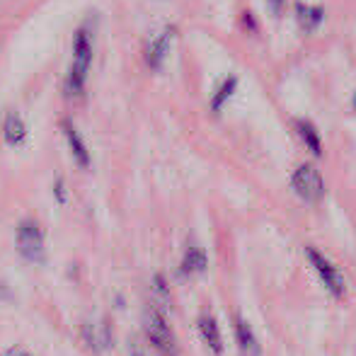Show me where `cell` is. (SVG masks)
Instances as JSON below:
<instances>
[{
  "mask_svg": "<svg viewBox=\"0 0 356 356\" xmlns=\"http://www.w3.org/2000/svg\"><path fill=\"white\" fill-rule=\"evenodd\" d=\"M207 264H209L207 252H204L202 248H189L187 252H184V259L177 269V277L187 279V277H192V274H202V272H207Z\"/></svg>",
  "mask_w": 356,
  "mask_h": 356,
  "instance_id": "obj_10",
  "label": "cell"
},
{
  "mask_svg": "<svg viewBox=\"0 0 356 356\" xmlns=\"http://www.w3.org/2000/svg\"><path fill=\"white\" fill-rule=\"evenodd\" d=\"M153 291H155V296H158V300H163V305L170 303V289H168V282H165L163 274H155Z\"/></svg>",
  "mask_w": 356,
  "mask_h": 356,
  "instance_id": "obj_16",
  "label": "cell"
},
{
  "mask_svg": "<svg viewBox=\"0 0 356 356\" xmlns=\"http://www.w3.org/2000/svg\"><path fill=\"white\" fill-rule=\"evenodd\" d=\"M5 356H32V354H27L24 349H17V347H15V349H10V352L5 354Z\"/></svg>",
  "mask_w": 356,
  "mask_h": 356,
  "instance_id": "obj_19",
  "label": "cell"
},
{
  "mask_svg": "<svg viewBox=\"0 0 356 356\" xmlns=\"http://www.w3.org/2000/svg\"><path fill=\"white\" fill-rule=\"evenodd\" d=\"M233 327H235V339H238V347L245 356H262V347H259L257 337H254L252 327L248 325L245 318H233Z\"/></svg>",
  "mask_w": 356,
  "mask_h": 356,
  "instance_id": "obj_8",
  "label": "cell"
},
{
  "mask_svg": "<svg viewBox=\"0 0 356 356\" xmlns=\"http://www.w3.org/2000/svg\"><path fill=\"white\" fill-rule=\"evenodd\" d=\"M83 339L92 352H104L112 344V325L102 320L99 325H83Z\"/></svg>",
  "mask_w": 356,
  "mask_h": 356,
  "instance_id": "obj_7",
  "label": "cell"
},
{
  "mask_svg": "<svg viewBox=\"0 0 356 356\" xmlns=\"http://www.w3.org/2000/svg\"><path fill=\"white\" fill-rule=\"evenodd\" d=\"M305 254H308L310 264H313V269H315V274L320 277V282H323L325 289L330 291V296H334V298H342V296H344V279H342V274L332 267V262H330V259L315 248H305Z\"/></svg>",
  "mask_w": 356,
  "mask_h": 356,
  "instance_id": "obj_5",
  "label": "cell"
},
{
  "mask_svg": "<svg viewBox=\"0 0 356 356\" xmlns=\"http://www.w3.org/2000/svg\"><path fill=\"white\" fill-rule=\"evenodd\" d=\"M3 138L8 145H22L24 138H27V124L22 122L17 112H8V117H5Z\"/></svg>",
  "mask_w": 356,
  "mask_h": 356,
  "instance_id": "obj_11",
  "label": "cell"
},
{
  "mask_svg": "<svg viewBox=\"0 0 356 356\" xmlns=\"http://www.w3.org/2000/svg\"><path fill=\"white\" fill-rule=\"evenodd\" d=\"M235 88H238V78H235V75H228V78L220 83V88L216 90V95H213V102H211L213 112H218V109L223 107V102L230 97V95H233Z\"/></svg>",
  "mask_w": 356,
  "mask_h": 356,
  "instance_id": "obj_15",
  "label": "cell"
},
{
  "mask_svg": "<svg viewBox=\"0 0 356 356\" xmlns=\"http://www.w3.org/2000/svg\"><path fill=\"white\" fill-rule=\"evenodd\" d=\"M296 19H298L300 29L310 32L320 24L323 19V8H313V5H305V3H298L296 5Z\"/></svg>",
  "mask_w": 356,
  "mask_h": 356,
  "instance_id": "obj_13",
  "label": "cell"
},
{
  "mask_svg": "<svg viewBox=\"0 0 356 356\" xmlns=\"http://www.w3.org/2000/svg\"><path fill=\"white\" fill-rule=\"evenodd\" d=\"M352 104H354V109H356V92H354V97H352Z\"/></svg>",
  "mask_w": 356,
  "mask_h": 356,
  "instance_id": "obj_21",
  "label": "cell"
},
{
  "mask_svg": "<svg viewBox=\"0 0 356 356\" xmlns=\"http://www.w3.org/2000/svg\"><path fill=\"white\" fill-rule=\"evenodd\" d=\"M291 187H293V192L308 204H315L325 197L323 175H320L313 165H300L293 172V177H291Z\"/></svg>",
  "mask_w": 356,
  "mask_h": 356,
  "instance_id": "obj_3",
  "label": "cell"
},
{
  "mask_svg": "<svg viewBox=\"0 0 356 356\" xmlns=\"http://www.w3.org/2000/svg\"><path fill=\"white\" fill-rule=\"evenodd\" d=\"M296 131H298V136L303 138V143L308 145L310 153H315V155L323 153V143H320V134H318V129H315L313 124L305 122V119H298V122H296Z\"/></svg>",
  "mask_w": 356,
  "mask_h": 356,
  "instance_id": "obj_14",
  "label": "cell"
},
{
  "mask_svg": "<svg viewBox=\"0 0 356 356\" xmlns=\"http://www.w3.org/2000/svg\"><path fill=\"white\" fill-rule=\"evenodd\" d=\"M63 136H66L75 163H78L80 168H90V150H88V145H85L83 136H80V131L71 122H63Z\"/></svg>",
  "mask_w": 356,
  "mask_h": 356,
  "instance_id": "obj_9",
  "label": "cell"
},
{
  "mask_svg": "<svg viewBox=\"0 0 356 356\" xmlns=\"http://www.w3.org/2000/svg\"><path fill=\"white\" fill-rule=\"evenodd\" d=\"M143 327L148 334L150 344L158 349L163 356H177V342H175V334L170 330L168 320L163 318V310L160 308H148L143 318Z\"/></svg>",
  "mask_w": 356,
  "mask_h": 356,
  "instance_id": "obj_2",
  "label": "cell"
},
{
  "mask_svg": "<svg viewBox=\"0 0 356 356\" xmlns=\"http://www.w3.org/2000/svg\"><path fill=\"white\" fill-rule=\"evenodd\" d=\"M199 332H202L204 342L209 344V349H211L216 356L223 354V339H220L218 323H216V320L209 313H204L202 318H199Z\"/></svg>",
  "mask_w": 356,
  "mask_h": 356,
  "instance_id": "obj_12",
  "label": "cell"
},
{
  "mask_svg": "<svg viewBox=\"0 0 356 356\" xmlns=\"http://www.w3.org/2000/svg\"><path fill=\"white\" fill-rule=\"evenodd\" d=\"M172 37H175V27H165L148 39V44H145V63H148L153 71L163 68L165 58H168V51H170V44H172Z\"/></svg>",
  "mask_w": 356,
  "mask_h": 356,
  "instance_id": "obj_6",
  "label": "cell"
},
{
  "mask_svg": "<svg viewBox=\"0 0 356 356\" xmlns=\"http://www.w3.org/2000/svg\"><path fill=\"white\" fill-rule=\"evenodd\" d=\"M129 349H131V356H145V354H143V349L138 347L136 342H131V344H129Z\"/></svg>",
  "mask_w": 356,
  "mask_h": 356,
  "instance_id": "obj_18",
  "label": "cell"
},
{
  "mask_svg": "<svg viewBox=\"0 0 356 356\" xmlns=\"http://www.w3.org/2000/svg\"><path fill=\"white\" fill-rule=\"evenodd\" d=\"M54 192H56L58 204H66V187H63V179H56V184H54Z\"/></svg>",
  "mask_w": 356,
  "mask_h": 356,
  "instance_id": "obj_17",
  "label": "cell"
},
{
  "mask_svg": "<svg viewBox=\"0 0 356 356\" xmlns=\"http://www.w3.org/2000/svg\"><path fill=\"white\" fill-rule=\"evenodd\" d=\"M90 66H92V34L88 27H80L73 37V58L63 83L66 97H80L85 92Z\"/></svg>",
  "mask_w": 356,
  "mask_h": 356,
  "instance_id": "obj_1",
  "label": "cell"
},
{
  "mask_svg": "<svg viewBox=\"0 0 356 356\" xmlns=\"http://www.w3.org/2000/svg\"><path fill=\"white\" fill-rule=\"evenodd\" d=\"M17 252L27 262H44V233L34 220H22L17 225Z\"/></svg>",
  "mask_w": 356,
  "mask_h": 356,
  "instance_id": "obj_4",
  "label": "cell"
},
{
  "mask_svg": "<svg viewBox=\"0 0 356 356\" xmlns=\"http://www.w3.org/2000/svg\"><path fill=\"white\" fill-rule=\"evenodd\" d=\"M269 5H272V10H282L284 0H269Z\"/></svg>",
  "mask_w": 356,
  "mask_h": 356,
  "instance_id": "obj_20",
  "label": "cell"
}]
</instances>
